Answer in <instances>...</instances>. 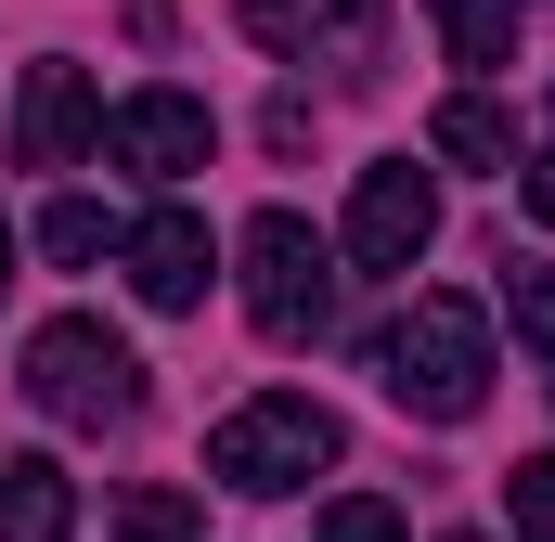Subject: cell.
<instances>
[{
	"mask_svg": "<svg viewBox=\"0 0 555 542\" xmlns=\"http://www.w3.org/2000/svg\"><path fill=\"white\" fill-rule=\"evenodd\" d=\"M375 375H388V401L414 426H465L491 401V323H478V297H414L375 336Z\"/></svg>",
	"mask_w": 555,
	"mask_h": 542,
	"instance_id": "1",
	"label": "cell"
},
{
	"mask_svg": "<svg viewBox=\"0 0 555 542\" xmlns=\"http://www.w3.org/2000/svg\"><path fill=\"white\" fill-rule=\"evenodd\" d=\"M336 452H349V439H336V413L297 401V388H272V401H246V413H220V426H207V478H220V491H246V504L310 491Z\"/></svg>",
	"mask_w": 555,
	"mask_h": 542,
	"instance_id": "2",
	"label": "cell"
},
{
	"mask_svg": "<svg viewBox=\"0 0 555 542\" xmlns=\"http://www.w3.org/2000/svg\"><path fill=\"white\" fill-rule=\"evenodd\" d=\"M26 401L52 413V426H130V413H142L130 336H117V323H91V310L39 323V336H26Z\"/></svg>",
	"mask_w": 555,
	"mask_h": 542,
	"instance_id": "3",
	"label": "cell"
},
{
	"mask_svg": "<svg viewBox=\"0 0 555 542\" xmlns=\"http://www.w3.org/2000/svg\"><path fill=\"white\" fill-rule=\"evenodd\" d=\"M246 323H259L272 349H297V336L336 323V246H323L297 207H259V220H246Z\"/></svg>",
	"mask_w": 555,
	"mask_h": 542,
	"instance_id": "4",
	"label": "cell"
},
{
	"mask_svg": "<svg viewBox=\"0 0 555 542\" xmlns=\"http://www.w3.org/2000/svg\"><path fill=\"white\" fill-rule=\"evenodd\" d=\"M349 271H414L426 246H439V181H426L414 155H375L362 181H349Z\"/></svg>",
	"mask_w": 555,
	"mask_h": 542,
	"instance_id": "5",
	"label": "cell"
},
{
	"mask_svg": "<svg viewBox=\"0 0 555 542\" xmlns=\"http://www.w3.org/2000/svg\"><path fill=\"white\" fill-rule=\"evenodd\" d=\"M246 39L284 52V65L375 78V52H388V0H246Z\"/></svg>",
	"mask_w": 555,
	"mask_h": 542,
	"instance_id": "6",
	"label": "cell"
},
{
	"mask_svg": "<svg viewBox=\"0 0 555 542\" xmlns=\"http://www.w3.org/2000/svg\"><path fill=\"white\" fill-rule=\"evenodd\" d=\"M117 259H130V297H142V310H194V297H207V271H220V246H207V220H194V207H155V220L117 233Z\"/></svg>",
	"mask_w": 555,
	"mask_h": 542,
	"instance_id": "7",
	"label": "cell"
},
{
	"mask_svg": "<svg viewBox=\"0 0 555 542\" xmlns=\"http://www.w3.org/2000/svg\"><path fill=\"white\" fill-rule=\"evenodd\" d=\"M207 104H194V91H130V104H117V117H104V155H117V168H142V181H181V168H207Z\"/></svg>",
	"mask_w": 555,
	"mask_h": 542,
	"instance_id": "8",
	"label": "cell"
},
{
	"mask_svg": "<svg viewBox=\"0 0 555 542\" xmlns=\"http://www.w3.org/2000/svg\"><path fill=\"white\" fill-rule=\"evenodd\" d=\"M13 142H26V168H78V155L104 142L91 65H26V117H13Z\"/></svg>",
	"mask_w": 555,
	"mask_h": 542,
	"instance_id": "9",
	"label": "cell"
},
{
	"mask_svg": "<svg viewBox=\"0 0 555 542\" xmlns=\"http://www.w3.org/2000/svg\"><path fill=\"white\" fill-rule=\"evenodd\" d=\"M78 530V478L52 452H13L0 465V542H65Z\"/></svg>",
	"mask_w": 555,
	"mask_h": 542,
	"instance_id": "10",
	"label": "cell"
},
{
	"mask_svg": "<svg viewBox=\"0 0 555 542\" xmlns=\"http://www.w3.org/2000/svg\"><path fill=\"white\" fill-rule=\"evenodd\" d=\"M426 155H439V168H517V130H504V104L452 91V104L426 117Z\"/></svg>",
	"mask_w": 555,
	"mask_h": 542,
	"instance_id": "11",
	"label": "cell"
},
{
	"mask_svg": "<svg viewBox=\"0 0 555 542\" xmlns=\"http://www.w3.org/2000/svg\"><path fill=\"white\" fill-rule=\"evenodd\" d=\"M452 65H517V0H439Z\"/></svg>",
	"mask_w": 555,
	"mask_h": 542,
	"instance_id": "12",
	"label": "cell"
},
{
	"mask_svg": "<svg viewBox=\"0 0 555 542\" xmlns=\"http://www.w3.org/2000/svg\"><path fill=\"white\" fill-rule=\"evenodd\" d=\"M117 542H207V517H194L181 478H142L130 504H117Z\"/></svg>",
	"mask_w": 555,
	"mask_h": 542,
	"instance_id": "13",
	"label": "cell"
},
{
	"mask_svg": "<svg viewBox=\"0 0 555 542\" xmlns=\"http://www.w3.org/2000/svg\"><path fill=\"white\" fill-rule=\"evenodd\" d=\"M104 246H117V220H104V207H91V194H52V207H39V259H104Z\"/></svg>",
	"mask_w": 555,
	"mask_h": 542,
	"instance_id": "14",
	"label": "cell"
},
{
	"mask_svg": "<svg viewBox=\"0 0 555 542\" xmlns=\"http://www.w3.org/2000/svg\"><path fill=\"white\" fill-rule=\"evenodd\" d=\"M504 517H517V542H555V452L504 465Z\"/></svg>",
	"mask_w": 555,
	"mask_h": 542,
	"instance_id": "15",
	"label": "cell"
},
{
	"mask_svg": "<svg viewBox=\"0 0 555 542\" xmlns=\"http://www.w3.org/2000/svg\"><path fill=\"white\" fill-rule=\"evenodd\" d=\"M504 310H517V336L555 362V259H517V271H504Z\"/></svg>",
	"mask_w": 555,
	"mask_h": 542,
	"instance_id": "16",
	"label": "cell"
},
{
	"mask_svg": "<svg viewBox=\"0 0 555 542\" xmlns=\"http://www.w3.org/2000/svg\"><path fill=\"white\" fill-rule=\"evenodd\" d=\"M310 542H401V504H375V491H336Z\"/></svg>",
	"mask_w": 555,
	"mask_h": 542,
	"instance_id": "17",
	"label": "cell"
},
{
	"mask_svg": "<svg viewBox=\"0 0 555 542\" xmlns=\"http://www.w3.org/2000/svg\"><path fill=\"white\" fill-rule=\"evenodd\" d=\"M530 220H555V155H543V168H530Z\"/></svg>",
	"mask_w": 555,
	"mask_h": 542,
	"instance_id": "18",
	"label": "cell"
},
{
	"mask_svg": "<svg viewBox=\"0 0 555 542\" xmlns=\"http://www.w3.org/2000/svg\"><path fill=\"white\" fill-rule=\"evenodd\" d=\"M0 284H13V220H0Z\"/></svg>",
	"mask_w": 555,
	"mask_h": 542,
	"instance_id": "19",
	"label": "cell"
},
{
	"mask_svg": "<svg viewBox=\"0 0 555 542\" xmlns=\"http://www.w3.org/2000/svg\"><path fill=\"white\" fill-rule=\"evenodd\" d=\"M452 542H478V530H452Z\"/></svg>",
	"mask_w": 555,
	"mask_h": 542,
	"instance_id": "20",
	"label": "cell"
}]
</instances>
